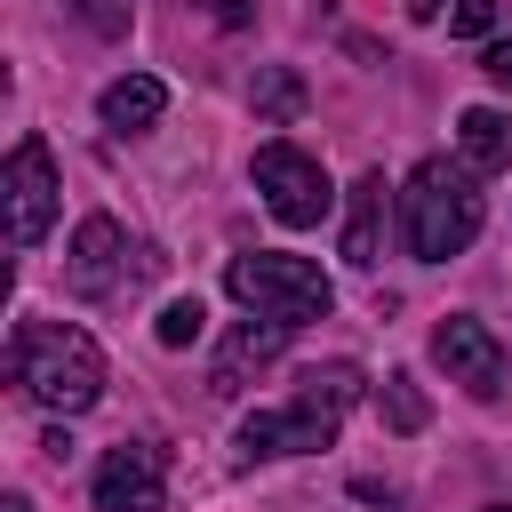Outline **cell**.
<instances>
[{
	"instance_id": "6da1fadb",
	"label": "cell",
	"mask_w": 512,
	"mask_h": 512,
	"mask_svg": "<svg viewBox=\"0 0 512 512\" xmlns=\"http://www.w3.org/2000/svg\"><path fill=\"white\" fill-rule=\"evenodd\" d=\"M360 384H368V376H360L352 360H320V368H304L288 408H248V416H240L232 456H240V464H264V456H312V448H328L336 424H344V408L360 400Z\"/></svg>"
},
{
	"instance_id": "7a4b0ae2",
	"label": "cell",
	"mask_w": 512,
	"mask_h": 512,
	"mask_svg": "<svg viewBox=\"0 0 512 512\" xmlns=\"http://www.w3.org/2000/svg\"><path fill=\"white\" fill-rule=\"evenodd\" d=\"M8 376H16L24 400L48 408V416H88V408L104 400V352H96V336L72 328V320H16V336H8Z\"/></svg>"
},
{
	"instance_id": "3957f363",
	"label": "cell",
	"mask_w": 512,
	"mask_h": 512,
	"mask_svg": "<svg viewBox=\"0 0 512 512\" xmlns=\"http://www.w3.org/2000/svg\"><path fill=\"white\" fill-rule=\"evenodd\" d=\"M400 232L416 264H448L480 240V184L464 160H416L400 192Z\"/></svg>"
},
{
	"instance_id": "277c9868",
	"label": "cell",
	"mask_w": 512,
	"mask_h": 512,
	"mask_svg": "<svg viewBox=\"0 0 512 512\" xmlns=\"http://www.w3.org/2000/svg\"><path fill=\"white\" fill-rule=\"evenodd\" d=\"M224 288H232V304H248V312H272V320H328V304H336V280L312 264V256H288V248H240L232 264H224Z\"/></svg>"
},
{
	"instance_id": "5b68a950",
	"label": "cell",
	"mask_w": 512,
	"mask_h": 512,
	"mask_svg": "<svg viewBox=\"0 0 512 512\" xmlns=\"http://www.w3.org/2000/svg\"><path fill=\"white\" fill-rule=\"evenodd\" d=\"M152 272H160V256H152L144 240H128L112 216H80V224H72V248H64V288H72V296L104 304V296H120V288H136V280H152Z\"/></svg>"
},
{
	"instance_id": "8992f818",
	"label": "cell",
	"mask_w": 512,
	"mask_h": 512,
	"mask_svg": "<svg viewBox=\"0 0 512 512\" xmlns=\"http://www.w3.org/2000/svg\"><path fill=\"white\" fill-rule=\"evenodd\" d=\"M256 192H264V208L288 224V232H304V224H320L328 208H336V184H328V168L304 152V144H256Z\"/></svg>"
},
{
	"instance_id": "52a82bcc",
	"label": "cell",
	"mask_w": 512,
	"mask_h": 512,
	"mask_svg": "<svg viewBox=\"0 0 512 512\" xmlns=\"http://www.w3.org/2000/svg\"><path fill=\"white\" fill-rule=\"evenodd\" d=\"M0 192H8V240L16 248H32L48 224H56V152L40 144V136H24L16 152H8V168H0Z\"/></svg>"
},
{
	"instance_id": "ba28073f",
	"label": "cell",
	"mask_w": 512,
	"mask_h": 512,
	"mask_svg": "<svg viewBox=\"0 0 512 512\" xmlns=\"http://www.w3.org/2000/svg\"><path fill=\"white\" fill-rule=\"evenodd\" d=\"M88 496H96V512H160V504H168V456H160V440H120V448H104Z\"/></svg>"
},
{
	"instance_id": "9c48e42d",
	"label": "cell",
	"mask_w": 512,
	"mask_h": 512,
	"mask_svg": "<svg viewBox=\"0 0 512 512\" xmlns=\"http://www.w3.org/2000/svg\"><path fill=\"white\" fill-rule=\"evenodd\" d=\"M432 360H440L448 384H464L472 400H496V392H504V344H496L472 312H448V320L432 328Z\"/></svg>"
},
{
	"instance_id": "30bf717a",
	"label": "cell",
	"mask_w": 512,
	"mask_h": 512,
	"mask_svg": "<svg viewBox=\"0 0 512 512\" xmlns=\"http://www.w3.org/2000/svg\"><path fill=\"white\" fill-rule=\"evenodd\" d=\"M288 336H296V320H272V312L240 320V328L216 344V360H208V392H216V400H232V392L248 384V368H264V360H272Z\"/></svg>"
},
{
	"instance_id": "8fae6325",
	"label": "cell",
	"mask_w": 512,
	"mask_h": 512,
	"mask_svg": "<svg viewBox=\"0 0 512 512\" xmlns=\"http://www.w3.org/2000/svg\"><path fill=\"white\" fill-rule=\"evenodd\" d=\"M384 192H392V184H384V168H368V176L352 184V216H344V264H360V272L384 256Z\"/></svg>"
},
{
	"instance_id": "7c38bea8",
	"label": "cell",
	"mask_w": 512,
	"mask_h": 512,
	"mask_svg": "<svg viewBox=\"0 0 512 512\" xmlns=\"http://www.w3.org/2000/svg\"><path fill=\"white\" fill-rule=\"evenodd\" d=\"M96 112H104L112 136H136V128H152V120L168 112V88H160L152 72H128V80H112V88L96 96Z\"/></svg>"
},
{
	"instance_id": "4fadbf2b",
	"label": "cell",
	"mask_w": 512,
	"mask_h": 512,
	"mask_svg": "<svg viewBox=\"0 0 512 512\" xmlns=\"http://www.w3.org/2000/svg\"><path fill=\"white\" fill-rule=\"evenodd\" d=\"M456 144H464V168H472V176L512 168V120H504V112H488V104H472V112L456 120Z\"/></svg>"
},
{
	"instance_id": "5bb4252c",
	"label": "cell",
	"mask_w": 512,
	"mask_h": 512,
	"mask_svg": "<svg viewBox=\"0 0 512 512\" xmlns=\"http://www.w3.org/2000/svg\"><path fill=\"white\" fill-rule=\"evenodd\" d=\"M376 408H384V424H392V432H424V416H432L408 368H392V376H384V392H376Z\"/></svg>"
},
{
	"instance_id": "9a60e30c",
	"label": "cell",
	"mask_w": 512,
	"mask_h": 512,
	"mask_svg": "<svg viewBox=\"0 0 512 512\" xmlns=\"http://www.w3.org/2000/svg\"><path fill=\"white\" fill-rule=\"evenodd\" d=\"M200 328H208V312H200V296H176L160 320H152V336L168 344V352H184V344H200Z\"/></svg>"
},
{
	"instance_id": "2e32d148",
	"label": "cell",
	"mask_w": 512,
	"mask_h": 512,
	"mask_svg": "<svg viewBox=\"0 0 512 512\" xmlns=\"http://www.w3.org/2000/svg\"><path fill=\"white\" fill-rule=\"evenodd\" d=\"M296 104H304V88H296L288 72H264V88H256V112H264V120H296Z\"/></svg>"
},
{
	"instance_id": "e0dca14e",
	"label": "cell",
	"mask_w": 512,
	"mask_h": 512,
	"mask_svg": "<svg viewBox=\"0 0 512 512\" xmlns=\"http://www.w3.org/2000/svg\"><path fill=\"white\" fill-rule=\"evenodd\" d=\"M448 32L456 40H496V0H456L448 8Z\"/></svg>"
},
{
	"instance_id": "ac0fdd59",
	"label": "cell",
	"mask_w": 512,
	"mask_h": 512,
	"mask_svg": "<svg viewBox=\"0 0 512 512\" xmlns=\"http://www.w3.org/2000/svg\"><path fill=\"white\" fill-rule=\"evenodd\" d=\"M64 8H72L88 32H104V40H112V32H128V8H136V0H64Z\"/></svg>"
},
{
	"instance_id": "d6986e66",
	"label": "cell",
	"mask_w": 512,
	"mask_h": 512,
	"mask_svg": "<svg viewBox=\"0 0 512 512\" xmlns=\"http://www.w3.org/2000/svg\"><path fill=\"white\" fill-rule=\"evenodd\" d=\"M480 72H488V80L512 96V40H488V64H480Z\"/></svg>"
},
{
	"instance_id": "ffe728a7",
	"label": "cell",
	"mask_w": 512,
	"mask_h": 512,
	"mask_svg": "<svg viewBox=\"0 0 512 512\" xmlns=\"http://www.w3.org/2000/svg\"><path fill=\"white\" fill-rule=\"evenodd\" d=\"M208 8H216L224 24H248V8H240V0H208Z\"/></svg>"
},
{
	"instance_id": "44dd1931",
	"label": "cell",
	"mask_w": 512,
	"mask_h": 512,
	"mask_svg": "<svg viewBox=\"0 0 512 512\" xmlns=\"http://www.w3.org/2000/svg\"><path fill=\"white\" fill-rule=\"evenodd\" d=\"M440 8H448V0H408V16H416V24H432Z\"/></svg>"
},
{
	"instance_id": "7402d4cb",
	"label": "cell",
	"mask_w": 512,
	"mask_h": 512,
	"mask_svg": "<svg viewBox=\"0 0 512 512\" xmlns=\"http://www.w3.org/2000/svg\"><path fill=\"white\" fill-rule=\"evenodd\" d=\"M0 512H32V504H24V496H0Z\"/></svg>"
},
{
	"instance_id": "603a6c76",
	"label": "cell",
	"mask_w": 512,
	"mask_h": 512,
	"mask_svg": "<svg viewBox=\"0 0 512 512\" xmlns=\"http://www.w3.org/2000/svg\"><path fill=\"white\" fill-rule=\"evenodd\" d=\"M488 512H512V504H488Z\"/></svg>"
}]
</instances>
